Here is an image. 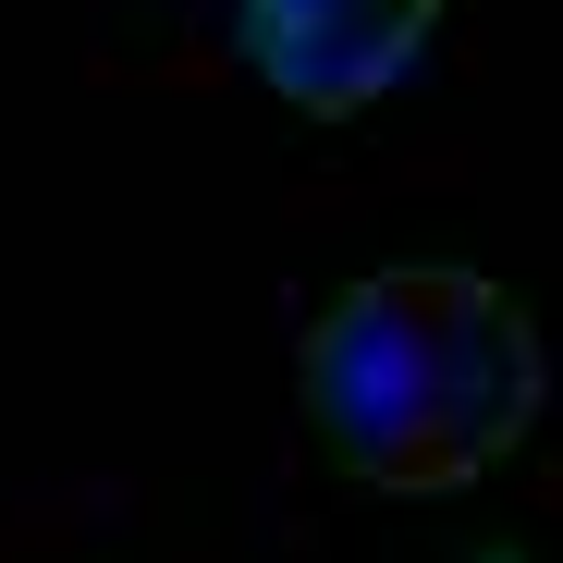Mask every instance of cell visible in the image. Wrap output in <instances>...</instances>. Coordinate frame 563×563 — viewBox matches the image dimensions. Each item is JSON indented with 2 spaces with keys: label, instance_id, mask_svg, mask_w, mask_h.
<instances>
[{
  "label": "cell",
  "instance_id": "7a4b0ae2",
  "mask_svg": "<svg viewBox=\"0 0 563 563\" xmlns=\"http://www.w3.org/2000/svg\"><path fill=\"white\" fill-rule=\"evenodd\" d=\"M429 25H441V0H245V62L295 111L343 123L429 49Z\"/></svg>",
  "mask_w": 563,
  "mask_h": 563
},
{
  "label": "cell",
  "instance_id": "6da1fadb",
  "mask_svg": "<svg viewBox=\"0 0 563 563\" xmlns=\"http://www.w3.org/2000/svg\"><path fill=\"white\" fill-rule=\"evenodd\" d=\"M307 429L367 490H465L539 429L551 355L527 307L478 269H367L307 319Z\"/></svg>",
  "mask_w": 563,
  "mask_h": 563
}]
</instances>
